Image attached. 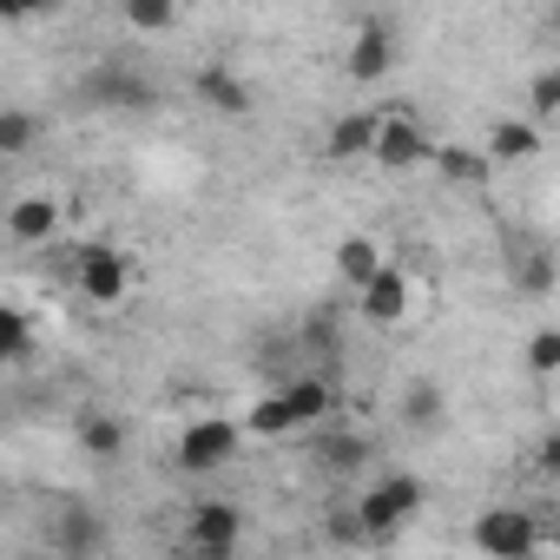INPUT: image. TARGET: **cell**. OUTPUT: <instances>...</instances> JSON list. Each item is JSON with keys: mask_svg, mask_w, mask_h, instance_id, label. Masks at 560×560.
Masks as SVG:
<instances>
[{"mask_svg": "<svg viewBox=\"0 0 560 560\" xmlns=\"http://www.w3.org/2000/svg\"><path fill=\"white\" fill-rule=\"evenodd\" d=\"M429 159H435V172H442L448 185H481V178L494 172V165L481 159V145H442V152H429Z\"/></svg>", "mask_w": 560, "mask_h": 560, "instance_id": "ffe728a7", "label": "cell"}, {"mask_svg": "<svg viewBox=\"0 0 560 560\" xmlns=\"http://www.w3.org/2000/svg\"><path fill=\"white\" fill-rule=\"evenodd\" d=\"M383 264H389V257H383V244H376V237H363V231L337 244V277H343V284H350V291H363V284H370V277L383 270Z\"/></svg>", "mask_w": 560, "mask_h": 560, "instance_id": "9a60e30c", "label": "cell"}, {"mask_svg": "<svg viewBox=\"0 0 560 560\" xmlns=\"http://www.w3.org/2000/svg\"><path fill=\"white\" fill-rule=\"evenodd\" d=\"M416 514H422V475H376L350 508L363 540H396Z\"/></svg>", "mask_w": 560, "mask_h": 560, "instance_id": "6da1fadb", "label": "cell"}, {"mask_svg": "<svg viewBox=\"0 0 560 560\" xmlns=\"http://www.w3.org/2000/svg\"><path fill=\"white\" fill-rule=\"evenodd\" d=\"M521 291H527V298H553V264H547V257H527Z\"/></svg>", "mask_w": 560, "mask_h": 560, "instance_id": "4316f807", "label": "cell"}, {"mask_svg": "<svg viewBox=\"0 0 560 560\" xmlns=\"http://www.w3.org/2000/svg\"><path fill=\"white\" fill-rule=\"evenodd\" d=\"M27 350H34V324H27V311L0 304V370H8V363H21Z\"/></svg>", "mask_w": 560, "mask_h": 560, "instance_id": "603a6c76", "label": "cell"}, {"mask_svg": "<svg viewBox=\"0 0 560 560\" xmlns=\"http://www.w3.org/2000/svg\"><path fill=\"white\" fill-rule=\"evenodd\" d=\"M409 304H416V277H409L402 264H383L370 284L357 291V317H363L370 330H396V324L409 317Z\"/></svg>", "mask_w": 560, "mask_h": 560, "instance_id": "ba28073f", "label": "cell"}, {"mask_svg": "<svg viewBox=\"0 0 560 560\" xmlns=\"http://www.w3.org/2000/svg\"><path fill=\"white\" fill-rule=\"evenodd\" d=\"M442 416H448V396H442L435 383H409V389H402V422H409L416 435L442 429Z\"/></svg>", "mask_w": 560, "mask_h": 560, "instance_id": "ac0fdd59", "label": "cell"}, {"mask_svg": "<svg viewBox=\"0 0 560 560\" xmlns=\"http://www.w3.org/2000/svg\"><path fill=\"white\" fill-rule=\"evenodd\" d=\"M317 462H324L330 475H357V468L370 462V442H363V435H324V442H317Z\"/></svg>", "mask_w": 560, "mask_h": 560, "instance_id": "7402d4cb", "label": "cell"}, {"mask_svg": "<svg viewBox=\"0 0 560 560\" xmlns=\"http://www.w3.org/2000/svg\"><path fill=\"white\" fill-rule=\"evenodd\" d=\"M185 547H191V560H237V547H244V508L224 501V494L191 501L185 508Z\"/></svg>", "mask_w": 560, "mask_h": 560, "instance_id": "3957f363", "label": "cell"}, {"mask_svg": "<svg viewBox=\"0 0 560 560\" xmlns=\"http://www.w3.org/2000/svg\"><path fill=\"white\" fill-rule=\"evenodd\" d=\"M553 370H560V330L547 324L527 337V376H553Z\"/></svg>", "mask_w": 560, "mask_h": 560, "instance_id": "484cf974", "label": "cell"}, {"mask_svg": "<svg viewBox=\"0 0 560 560\" xmlns=\"http://www.w3.org/2000/svg\"><path fill=\"white\" fill-rule=\"evenodd\" d=\"M54 231H60V198L27 191V198L8 205V237H14V244H47Z\"/></svg>", "mask_w": 560, "mask_h": 560, "instance_id": "30bf717a", "label": "cell"}, {"mask_svg": "<svg viewBox=\"0 0 560 560\" xmlns=\"http://www.w3.org/2000/svg\"><path fill=\"white\" fill-rule=\"evenodd\" d=\"M534 152H540V132H534L527 119H494V132H488V145H481L488 165H521V159H534Z\"/></svg>", "mask_w": 560, "mask_h": 560, "instance_id": "4fadbf2b", "label": "cell"}, {"mask_svg": "<svg viewBox=\"0 0 560 560\" xmlns=\"http://www.w3.org/2000/svg\"><path fill=\"white\" fill-rule=\"evenodd\" d=\"M553 119H560V67H540L534 86H527V126L540 132V126H553Z\"/></svg>", "mask_w": 560, "mask_h": 560, "instance_id": "44dd1931", "label": "cell"}, {"mask_svg": "<svg viewBox=\"0 0 560 560\" xmlns=\"http://www.w3.org/2000/svg\"><path fill=\"white\" fill-rule=\"evenodd\" d=\"M73 435H80V448H86L93 462H113V455L126 448V429H119V416H106V409H86V416L73 422Z\"/></svg>", "mask_w": 560, "mask_h": 560, "instance_id": "2e32d148", "label": "cell"}, {"mask_svg": "<svg viewBox=\"0 0 560 560\" xmlns=\"http://www.w3.org/2000/svg\"><path fill=\"white\" fill-rule=\"evenodd\" d=\"M396 54H402L396 21L363 14V21L350 27V54H343V67H350V80H357V86H376V80H389V73H396Z\"/></svg>", "mask_w": 560, "mask_h": 560, "instance_id": "8992f818", "label": "cell"}, {"mask_svg": "<svg viewBox=\"0 0 560 560\" xmlns=\"http://www.w3.org/2000/svg\"><path fill=\"white\" fill-rule=\"evenodd\" d=\"M40 145V119L27 106H0V159H27Z\"/></svg>", "mask_w": 560, "mask_h": 560, "instance_id": "d6986e66", "label": "cell"}, {"mask_svg": "<svg viewBox=\"0 0 560 560\" xmlns=\"http://www.w3.org/2000/svg\"><path fill=\"white\" fill-rule=\"evenodd\" d=\"M277 396L291 402L298 429H317V422H330V409H337V396H330V383H324V376H298V383L277 389Z\"/></svg>", "mask_w": 560, "mask_h": 560, "instance_id": "5bb4252c", "label": "cell"}, {"mask_svg": "<svg viewBox=\"0 0 560 560\" xmlns=\"http://www.w3.org/2000/svg\"><path fill=\"white\" fill-rule=\"evenodd\" d=\"M237 435H250V442H284V435H298V416H291V402L284 396H257L250 409H244V422H237Z\"/></svg>", "mask_w": 560, "mask_h": 560, "instance_id": "8fae6325", "label": "cell"}, {"mask_svg": "<svg viewBox=\"0 0 560 560\" xmlns=\"http://www.w3.org/2000/svg\"><path fill=\"white\" fill-rule=\"evenodd\" d=\"M475 553L481 560H540V521L527 508H481L475 514Z\"/></svg>", "mask_w": 560, "mask_h": 560, "instance_id": "277c9868", "label": "cell"}, {"mask_svg": "<svg viewBox=\"0 0 560 560\" xmlns=\"http://www.w3.org/2000/svg\"><path fill=\"white\" fill-rule=\"evenodd\" d=\"M330 534H337V540H363V534H357V521H350V514H330Z\"/></svg>", "mask_w": 560, "mask_h": 560, "instance_id": "83f0119b", "label": "cell"}, {"mask_svg": "<svg viewBox=\"0 0 560 560\" xmlns=\"http://www.w3.org/2000/svg\"><path fill=\"white\" fill-rule=\"evenodd\" d=\"M100 540H106V527H100V514H80V508H73V514L60 521V547H67L73 560H80V553H93Z\"/></svg>", "mask_w": 560, "mask_h": 560, "instance_id": "cb8c5ba5", "label": "cell"}, {"mask_svg": "<svg viewBox=\"0 0 560 560\" xmlns=\"http://www.w3.org/2000/svg\"><path fill=\"white\" fill-rule=\"evenodd\" d=\"M73 284H80L86 304L113 311V304H126V291H132V257H126L119 244H106V237H86V244L73 250Z\"/></svg>", "mask_w": 560, "mask_h": 560, "instance_id": "7a4b0ae2", "label": "cell"}, {"mask_svg": "<svg viewBox=\"0 0 560 560\" xmlns=\"http://www.w3.org/2000/svg\"><path fill=\"white\" fill-rule=\"evenodd\" d=\"M86 93H93L100 106H152V86H145L139 73H119V67L93 73V80H86Z\"/></svg>", "mask_w": 560, "mask_h": 560, "instance_id": "e0dca14e", "label": "cell"}, {"mask_svg": "<svg viewBox=\"0 0 560 560\" xmlns=\"http://www.w3.org/2000/svg\"><path fill=\"white\" fill-rule=\"evenodd\" d=\"M191 93H198L218 119H244V113H250V80H244V73H231V67H198Z\"/></svg>", "mask_w": 560, "mask_h": 560, "instance_id": "9c48e42d", "label": "cell"}, {"mask_svg": "<svg viewBox=\"0 0 560 560\" xmlns=\"http://www.w3.org/2000/svg\"><path fill=\"white\" fill-rule=\"evenodd\" d=\"M126 27H132V34H165V27H178V8H165V0H132V8H126Z\"/></svg>", "mask_w": 560, "mask_h": 560, "instance_id": "d4e9b609", "label": "cell"}, {"mask_svg": "<svg viewBox=\"0 0 560 560\" xmlns=\"http://www.w3.org/2000/svg\"><path fill=\"white\" fill-rule=\"evenodd\" d=\"M237 455H244V435H237L231 416H191V422L178 429V468H185V475H218V468H231Z\"/></svg>", "mask_w": 560, "mask_h": 560, "instance_id": "5b68a950", "label": "cell"}, {"mask_svg": "<svg viewBox=\"0 0 560 560\" xmlns=\"http://www.w3.org/2000/svg\"><path fill=\"white\" fill-rule=\"evenodd\" d=\"M429 132L416 126V113L402 106V113H376V145H370V165H383V172H416V165H429Z\"/></svg>", "mask_w": 560, "mask_h": 560, "instance_id": "52a82bcc", "label": "cell"}, {"mask_svg": "<svg viewBox=\"0 0 560 560\" xmlns=\"http://www.w3.org/2000/svg\"><path fill=\"white\" fill-rule=\"evenodd\" d=\"M370 145H376V113H343L330 126V139H324V159L350 165V159H370Z\"/></svg>", "mask_w": 560, "mask_h": 560, "instance_id": "7c38bea8", "label": "cell"}]
</instances>
